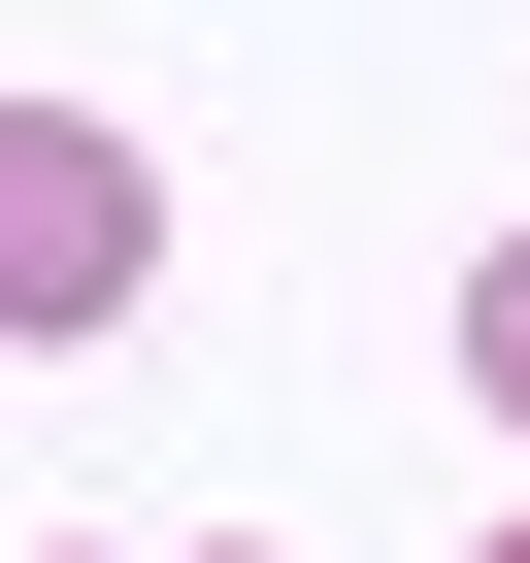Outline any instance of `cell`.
Masks as SVG:
<instances>
[{
	"label": "cell",
	"instance_id": "obj_3",
	"mask_svg": "<svg viewBox=\"0 0 530 563\" xmlns=\"http://www.w3.org/2000/svg\"><path fill=\"white\" fill-rule=\"evenodd\" d=\"M497 563H530V530H497Z\"/></svg>",
	"mask_w": 530,
	"mask_h": 563
},
{
	"label": "cell",
	"instance_id": "obj_2",
	"mask_svg": "<svg viewBox=\"0 0 530 563\" xmlns=\"http://www.w3.org/2000/svg\"><path fill=\"white\" fill-rule=\"evenodd\" d=\"M464 398H497V431H530V232H497V265H464Z\"/></svg>",
	"mask_w": 530,
	"mask_h": 563
},
{
	"label": "cell",
	"instance_id": "obj_1",
	"mask_svg": "<svg viewBox=\"0 0 530 563\" xmlns=\"http://www.w3.org/2000/svg\"><path fill=\"white\" fill-rule=\"evenodd\" d=\"M133 265H166V166L100 100H0V332H100Z\"/></svg>",
	"mask_w": 530,
	"mask_h": 563
}]
</instances>
